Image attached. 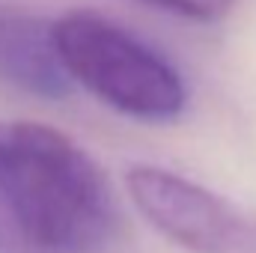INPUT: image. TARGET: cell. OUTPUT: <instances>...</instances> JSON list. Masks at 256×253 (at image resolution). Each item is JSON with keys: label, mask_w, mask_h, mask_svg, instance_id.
I'll return each instance as SVG.
<instances>
[{"label": "cell", "mask_w": 256, "mask_h": 253, "mask_svg": "<svg viewBox=\"0 0 256 253\" xmlns=\"http://www.w3.org/2000/svg\"><path fill=\"white\" fill-rule=\"evenodd\" d=\"M120 230L108 173L68 134L0 122V253H102Z\"/></svg>", "instance_id": "1"}, {"label": "cell", "mask_w": 256, "mask_h": 253, "mask_svg": "<svg viewBox=\"0 0 256 253\" xmlns=\"http://www.w3.org/2000/svg\"><path fill=\"white\" fill-rule=\"evenodd\" d=\"M54 48L72 84L137 122H170L188 104L179 68L102 12L74 9L51 21Z\"/></svg>", "instance_id": "2"}, {"label": "cell", "mask_w": 256, "mask_h": 253, "mask_svg": "<svg viewBox=\"0 0 256 253\" xmlns=\"http://www.w3.org/2000/svg\"><path fill=\"white\" fill-rule=\"evenodd\" d=\"M137 212L173 244L191 253H254L256 226L220 194L173 170L137 164L126 173Z\"/></svg>", "instance_id": "3"}, {"label": "cell", "mask_w": 256, "mask_h": 253, "mask_svg": "<svg viewBox=\"0 0 256 253\" xmlns=\"http://www.w3.org/2000/svg\"><path fill=\"white\" fill-rule=\"evenodd\" d=\"M0 80L36 98H66L72 92L74 84L57 57L51 21L0 9Z\"/></svg>", "instance_id": "4"}, {"label": "cell", "mask_w": 256, "mask_h": 253, "mask_svg": "<svg viewBox=\"0 0 256 253\" xmlns=\"http://www.w3.org/2000/svg\"><path fill=\"white\" fill-rule=\"evenodd\" d=\"M143 6H152L158 12H170L182 21L194 24H214L220 18H226V12L232 9L236 0H134Z\"/></svg>", "instance_id": "5"}]
</instances>
